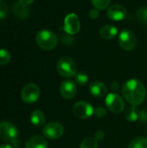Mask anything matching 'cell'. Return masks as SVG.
<instances>
[{"label": "cell", "mask_w": 147, "mask_h": 148, "mask_svg": "<svg viewBox=\"0 0 147 148\" xmlns=\"http://www.w3.org/2000/svg\"><path fill=\"white\" fill-rule=\"evenodd\" d=\"M122 95L129 104L139 106L142 104L146 99V89L140 81L131 79L124 83L122 87Z\"/></svg>", "instance_id": "obj_1"}, {"label": "cell", "mask_w": 147, "mask_h": 148, "mask_svg": "<svg viewBox=\"0 0 147 148\" xmlns=\"http://www.w3.org/2000/svg\"><path fill=\"white\" fill-rule=\"evenodd\" d=\"M37 45L43 50L54 49L58 42L56 35L49 29H42L36 36Z\"/></svg>", "instance_id": "obj_2"}, {"label": "cell", "mask_w": 147, "mask_h": 148, "mask_svg": "<svg viewBox=\"0 0 147 148\" xmlns=\"http://www.w3.org/2000/svg\"><path fill=\"white\" fill-rule=\"evenodd\" d=\"M56 69L58 74L65 78H70L73 77L76 75V64L75 61L68 57V56H64L62 57L57 64H56Z\"/></svg>", "instance_id": "obj_3"}, {"label": "cell", "mask_w": 147, "mask_h": 148, "mask_svg": "<svg viewBox=\"0 0 147 148\" xmlns=\"http://www.w3.org/2000/svg\"><path fill=\"white\" fill-rule=\"evenodd\" d=\"M106 107L113 114H120L125 109V101L120 95L115 92L107 95L105 100Z\"/></svg>", "instance_id": "obj_4"}, {"label": "cell", "mask_w": 147, "mask_h": 148, "mask_svg": "<svg viewBox=\"0 0 147 148\" xmlns=\"http://www.w3.org/2000/svg\"><path fill=\"white\" fill-rule=\"evenodd\" d=\"M118 42L122 49L130 51V50H133L136 47L137 37L133 31L129 29H124L120 31L119 35Z\"/></svg>", "instance_id": "obj_5"}, {"label": "cell", "mask_w": 147, "mask_h": 148, "mask_svg": "<svg viewBox=\"0 0 147 148\" xmlns=\"http://www.w3.org/2000/svg\"><path fill=\"white\" fill-rule=\"evenodd\" d=\"M64 134L63 126L56 121H51L47 123L42 127V134L49 140H57L61 138Z\"/></svg>", "instance_id": "obj_6"}, {"label": "cell", "mask_w": 147, "mask_h": 148, "mask_svg": "<svg viewBox=\"0 0 147 148\" xmlns=\"http://www.w3.org/2000/svg\"><path fill=\"white\" fill-rule=\"evenodd\" d=\"M40 97V88L35 83H29L25 85L21 91V98L23 101L28 104L37 101Z\"/></svg>", "instance_id": "obj_7"}, {"label": "cell", "mask_w": 147, "mask_h": 148, "mask_svg": "<svg viewBox=\"0 0 147 148\" xmlns=\"http://www.w3.org/2000/svg\"><path fill=\"white\" fill-rule=\"evenodd\" d=\"M94 108H93V106L85 101H77L73 107L74 114L81 120L90 118L94 114Z\"/></svg>", "instance_id": "obj_8"}, {"label": "cell", "mask_w": 147, "mask_h": 148, "mask_svg": "<svg viewBox=\"0 0 147 148\" xmlns=\"http://www.w3.org/2000/svg\"><path fill=\"white\" fill-rule=\"evenodd\" d=\"M18 131L13 124L8 121L0 122V139L2 140L5 142H10L16 139Z\"/></svg>", "instance_id": "obj_9"}, {"label": "cell", "mask_w": 147, "mask_h": 148, "mask_svg": "<svg viewBox=\"0 0 147 148\" xmlns=\"http://www.w3.org/2000/svg\"><path fill=\"white\" fill-rule=\"evenodd\" d=\"M64 31L71 36L79 32L81 29V23L79 16L75 13H69L66 16L63 24Z\"/></svg>", "instance_id": "obj_10"}, {"label": "cell", "mask_w": 147, "mask_h": 148, "mask_svg": "<svg viewBox=\"0 0 147 148\" xmlns=\"http://www.w3.org/2000/svg\"><path fill=\"white\" fill-rule=\"evenodd\" d=\"M32 0H16L12 10L14 16L18 19H26L29 15V3Z\"/></svg>", "instance_id": "obj_11"}, {"label": "cell", "mask_w": 147, "mask_h": 148, "mask_svg": "<svg viewBox=\"0 0 147 148\" xmlns=\"http://www.w3.org/2000/svg\"><path fill=\"white\" fill-rule=\"evenodd\" d=\"M77 93L76 83L71 80H65L60 85V94L65 100L73 99Z\"/></svg>", "instance_id": "obj_12"}, {"label": "cell", "mask_w": 147, "mask_h": 148, "mask_svg": "<svg viewBox=\"0 0 147 148\" xmlns=\"http://www.w3.org/2000/svg\"><path fill=\"white\" fill-rule=\"evenodd\" d=\"M107 16L113 21H122L126 16V9L119 3L111 5L107 10Z\"/></svg>", "instance_id": "obj_13"}, {"label": "cell", "mask_w": 147, "mask_h": 148, "mask_svg": "<svg viewBox=\"0 0 147 148\" xmlns=\"http://www.w3.org/2000/svg\"><path fill=\"white\" fill-rule=\"evenodd\" d=\"M88 91L90 95H92L93 96L97 98H101L107 94V87L105 83L99 81H95L90 84L88 88Z\"/></svg>", "instance_id": "obj_14"}, {"label": "cell", "mask_w": 147, "mask_h": 148, "mask_svg": "<svg viewBox=\"0 0 147 148\" xmlns=\"http://www.w3.org/2000/svg\"><path fill=\"white\" fill-rule=\"evenodd\" d=\"M25 148H48V143L42 136L35 135L27 140Z\"/></svg>", "instance_id": "obj_15"}, {"label": "cell", "mask_w": 147, "mask_h": 148, "mask_svg": "<svg viewBox=\"0 0 147 148\" xmlns=\"http://www.w3.org/2000/svg\"><path fill=\"white\" fill-rule=\"evenodd\" d=\"M118 33V29L114 25L107 24L101 27L100 29V36L106 40H110L113 38Z\"/></svg>", "instance_id": "obj_16"}, {"label": "cell", "mask_w": 147, "mask_h": 148, "mask_svg": "<svg viewBox=\"0 0 147 148\" xmlns=\"http://www.w3.org/2000/svg\"><path fill=\"white\" fill-rule=\"evenodd\" d=\"M139 114H140V112L138 109L137 106L131 105L126 109L125 118L129 122H135L139 119Z\"/></svg>", "instance_id": "obj_17"}, {"label": "cell", "mask_w": 147, "mask_h": 148, "mask_svg": "<svg viewBox=\"0 0 147 148\" xmlns=\"http://www.w3.org/2000/svg\"><path fill=\"white\" fill-rule=\"evenodd\" d=\"M30 121L35 127H42L45 122V115L43 112L38 109L33 111L30 114Z\"/></svg>", "instance_id": "obj_18"}, {"label": "cell", "mask_w": 147, "mask_h": 148, "mask_svg": "<svg viewBox=\"0 0 147 148\" xmlns=\"http://www.w3.org/2000/svg\"><path fill=\"white\" fill-rule=\"evenodd\" d=\"M128 148H147V139L145 137L134 138L129 142Z\"/></svg>", "instance_id": "obj_19"}, {"label": "cell", "mask_w": 147, "mask_h": 148, "mask_svg": "<svg viewBox=\"0 0 147 148\" xmlns=\"http://www.w3.org/2000/svg\"><path fill=\"white\" fill-rule=\"evenodd\" d=\"M99 144L94 137H87L80 144V148H98Z\"/></svg>", "instance_id": "obj_20"}, {"label": "cell", "mask_w": 147, "mask_h": 148, "mask_svg": "<svg viewBox=\"0 0 147 148\" xmlns=\"http://www.w3.org/2000/svg\"><path fill=\"white\" fill-rule=\"evenodd\" d=\"M75 82L80 86H84L88 82V75L85 72H78L75 75Z\"/></svg>", "instance_id": "obj_21"}, {"label": "cell", "mask_w": 147, "mask_h": 148, "mask_svg": "<svg viewBox=\"0 0 147 148\" xmlns=\"http://www.w3.org/2000/svg\"><path fill=\"white\" fill-rule=\"evenodd\" d=\"M111 0H91L93 6L98 10H102L107 8L110 4Z\"/></svg>", "instance_id": "obj_22"}, {"label": "cell", "mask_w": 147, "mask_h": 148, "mask_svg": "<svg viewBox=\"0 0 147 148\" xmlns=\"http://www.w3.org/2000/svg\"><path fill=\"white\" fill-rule=\"evenodd\" d=\"M11 58L10 53L4 49H0V65H6L10 62Z\"/></svg>", "instance_id": "obj_23"}, {"label": "cell", "mask_w": 147, "mask_h": 148, "mask_svg": "<svg viewBox=\"0 0 147 148\" xmlns=\"http://www.w3.org/2000/svg\"><path fill=\"white\" fill-rule=\"evenodd\" d=\"M137 18L143 24H147V7H141L137 10Z\"/></svg>", "instance_id": "obj_24"}, {"label": "cell", "mask_w": 147, "mask_h": 148, "mask_svg": "<svg viewBox=\"0 0 147 148\" xmlns=\"http://www.w3.org/2000/svg\"><path fill=\"white\" fill-rule=\"evenodd\" d=\"M94 114L97 118H104L107 115V109L102 106H98L94 110Z\"/></svg>", "instance_id": "obj_25"}, {"label": "cell", "mask_w": 147, "mask_h": 148, "mask_svg": "<svg viewBox=\"0 0 147 148\" xmlns=\"http://www.w3.org/2000/svg\"><path fill=\"white\" fill-rule=\"evenodd\" d=\"M8 15V6L5 3L0 1V19H3Z\"/></svg>", "instance_id": "obj_26"}, {"label": "cell", "mask_w": 147, "mask_h": 148, "mask_svg": "<svg viewBox=\"0 0 147 148\" xmlns=\"http://www.w3.org/2000/svg\"><path fill=\"white\" fill-rule=\"evenodd\" d=\"M61 41L63 42V43H66V44H71L74 41V38L72 37L71 35L68 34L65 32V34L62 36H61Z\"/></svg>", "instance_id": "obj_27"}, {"label": "cell", "mask_w": 147, "mask_h": 148, "mask_svg": "<svg viewBox=\"0 0 147 148\" xmlns=\"http://www.w3.org/2000/svg\"><path fill=\"white\" fill-rule=\"evenodd\" d=\"M88 16H89V18H91L92 20H95V19H97L99 16H100V13H99V10H97V9H92V10H89V12H88Z\"/></svg>", "instance_id": "obj_28"}, {"label": "cell", "mask_w": 147, "mask_h": 148, "mask_svg": "<svg viewBox=\"0 0 147 148\" xmlns=\"http://www.w3.org/2000/svg\"><path fill=\"white\" fill-rule=\"evenodd\" d=\"M106 134H105V132L101 131V130H99L95 133L94 134V138L97 140V141H101L104 138H105Z\"/></svg>", "instance_id": "obj_29"}, {"label": "cell", "mask_w": 147, "mask_h": 148, "mask_svg": "<svg viewBox=\"0 0 147 148\" xmlns=\"http://www.w3.org/2000/svg\"><path fill=\"white\" fill-rule=\"evenodd\" d=\"M10 146L13 148H21V147H22L21 141H20L19 140H17L16 138L14 139L13 140H11V141L10 142Z\"/></svg>", "instance_id": "obj_30"}, {"label": "cell", "mask_w": 147, "mask_h": 148, "mask_svg": "<svg viewBox=\"0 0 147 148\" xmlns=\"http://www.w3.org/2000/svg\"><path fill=\"white\" fill-rule=\"evenodd\" d=\"M139 120L143 122H147V112L143 110L140 112V114H139Z\"/></svg>", "instance_id": "obj_31"}, {"label": "cell", "mask_w": 147, "mask_h": 148, "mask_svg": "<svg viewBox=\"0 0 147 148\" xmlns=\"http://www.w3.org/2000/svg\"><path fill=\"white\" fill-rule=\"evenodd\" d=\"M111 88L116 92L119 88H120V84L117 82H113V83H112V86H111Z\"/></svg>", "instance_id": "obj_32"}, {"label": "cell", "mask_w": 147, "mask_h": 148, "mask_svg": "<svg viewBox=\"0 0 147 148\" xmlns=\"http://www.w3.org/2000/svg\"><path fill=\"white\" fill-rule=\"evenodd\" d=\"M0 148H13L10 145H8V144H5V145H2L0 146Z\"/></svg>", "instance_id": "obj_33"}, {"label": "cell", "mask_w": 147, "mask_h": 148, "mask_svg": "<svg viewBox=\"0 0 147 148\" xmlns=\"http://www.w3.org/2000/svg\"><path fill=\"white\" fill-rule=\"evenodd\" d=\"M146 134H147V130H146Z\"/></svg>", "instance_id": "obj_34"}, {"label": "cell", "mask_w": 147, "mask_h": 148, "mask_svg": "<svg viewBox=\"0 0 147 148\" xmlns=\"http://www.w3.org/2000/svg\"><path fill=\"white\" fill-rule=\"evenodd\" d=\"M0 1H1V0H0Z\"/></svg>", "instance_id": "obj_35"}]
</instances>
